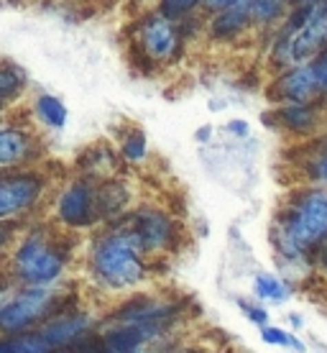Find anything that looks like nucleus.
Wrapping results in <instances>:
<instances>
[{"label": "nucleus", "mask_w": 327, "mask_h": 353, "mask_svg": "<svg viewBox=\"0 0 327 353\" xmlns=\"http://www.w3.org/2000/svg\"><path fill=\"white\" fill-rule=\"evenodd\" d=\"M253 292H256L258 300L276 302V305H282V302L289 297V287H286V282H282V279L274 276V274H258L256 279H253Z\"/></svg>", "instance_id": "obj_16"}, {"label": "nucleus", "mask_w": 327, "mask_h": 353, "mask_svg": "<svg viewBox=\"0 0 327 353\" xmlns=\"http://www.w3.org/2000/svg\"><path fill=\"white\" fill-rule=\"evenodd\" d=\"M327 52V0H312L299 13V21L279 39L274 59L282 67L310 64Z\"/></svg>", "instance_id": "obj_3"}, {"label": "nucleus", "mask_w": 327, "mask_h": 353, "mask_svg": "<svg viewBox=\"0 0 327 353\" xmlns=\"http://www.w3.org/2000/svg\"><path fill=\"white\" fill-rule=\"evenodd\" d=\"M31 157V139L28 133L3 125L0 128V167H18Z\"/></svg>", "instance_id": "obj_11"}, {"label": "nucleus", "mask_w": 327, "mask_h": 353, "mask_svg": "<svg viewBox=\"0 0 327 353\" xmlns=\"http://www.w3.org/2000/svg\"><path fill=\"white\" fill-rule=\"evenodd\" d=\"M146 151H149V143H146V136H143V133H131V136L125 139L123 157L128 161H141V159H146Z\"/></svg>", "instance_id": "obj_21"}, {"label": "nucleus", "mask_w": 327, "mask_h": 353, "mask_svg": "<svg viewBox=\"0 0 327 353\" xmlns=\"http://www.w3.org/2000/svg\"><path fill=\"white\" fill-rule=\"evenodd\" d=\"M327 241V192H304L276 221L274 243L286 259L307 256Z\"/></svg>", "instance_id": "obj_1"}, {"label": "nucleus", "mask_w": 327, "mask_h": 353, "mask_svg": "<svg viewBox=\"0 0 327 353\" xmlns=\"http://www.w3.org/2000/svg\"><path fill=\"white\" fill-rule=\"evenodd\" d=\"M133 230L138 233L143 251H161L174 241V221L156 210L138 212L133 221Z\"/></svg>", "instance_id": "obj_10"}, {"label": "nucleus", "mask_w": 327, "mask_h": 353, "mask_svg": "<svg viewBox=\"0 0 327 353\" xmlns=\"http://www.w3.org/2000/svg\"><path fill=\"white\" fill-rule=\"evenodd\" d=\"M289 320H292V325H294V327H302V325H304V323H302L299 315H292V318H289Z\"/></svg>", "instance_id": "obj_28"}, {"label": "nucleus", "mask_w": 327, "mask_h": 353, "mask_svg": "<svg viewBox=\"0 0 327 353\" xmlns=\"http://www.w3.org/2000/svg\"><path fill=\"white\" fill-rule=\"evenodd\" d=\"M210 133H213V128H210V125H202V128L195 133V139L200 143H207V141H210Z\"/></svg>", "instance_id": "obj_26"}, {"label": "nucleus", "mask_w": 327, "mask_h": 353, "mask_svg": "<svg viewBox=\"0 0 327 353\" xmlns=\"http://www.w3.org/2000/svg\"><path fill=\"white\" fill-rule=\"evenodd\" d=\"M54 294L49 284H26V290L10 297V302L0 312V330L3 333H23L26 327L46 315L52 307Z\"/></svg>", "instance_id": "obj_5"}, {"label": "nucleus", "mask_w": 327, "mask_h": 353, "mask_svg": "<svg viewBox=\"0 0 327 353\" xmlns=\"http://www.w3.org/2000/svg\"><path fill=\"white\" fill-rule=\"evenodd\" d=\"M282 121L292 131L297 133H307L315 125V113L310 110V105H286L282 110Z\"/></svg>", "instance_id": "obj_19"}, {"label": "nucleus", "mask_w": 327, "mask_h": 353, "mask_svg": "<svg viewBox=\"0 0 327 353\" xmlns=\"http://www.w3.org/2000/svg\"><path fill=\"white\" fill-rule=\"evenodd\" d=\"M39 194H41V179L39 176L21 174L8 176V179L0 176V221L31 208L39 200Z\"/></svg>", "instance_id": "obj_9"}, {"label": "nucleus", "mask_w": 327, "mask_h": 353, "mask_svg": "<svg viewBox=\"0 0 327 353\" xmlns=\"http://www.w3.org/2000/svg\"><path fill=\"white\" fill-rule=\"evenodd\" d=\"M207 8H213V10H225L230 8V6H235V3H240V0H202Z\"/></svg>", "instance_id": "obj_24"}, {"label": "nucleus", "mask_w": 327, "mask_h": 353, "mask_svg": "<svg viewBox=\"0 0 327 353\" xmlns=\"http://www.w3.org/2000/svg\"><path fill=\"white\" fill-rule=\"evenodd\" d=\"M322 259H325V264H327V246H325V256H322Z\"/></svg>", "instance_id": "obj_29"}, {"label": "nucleus", "mask_w": 327, "mask_h": 353, "mask_svg": "<svg viewBox=\"0 0 327 353\" xmlns=\"http://www.w3.org/2000/svg\"><path fill=\"white\" fill-rule=\"evenodd\" d=\"M138 44L143 54L154 62H164L169 57H174L179 46V28L171 23L167 16H151L146 18L138 28Z\"/></svg>", "instance_id": "obj_7"}, {"label": "nucleus", "mask_w": 327, "mask_h": 353, "mask_svg": "<svg viewBox=\"0 0 327 353\" xmlns=\"http://www.w3.org/2000/svg\"><path fill=\"white\" fill-rule=\"evenodd\" d=\"M261 338H264V343L279 345V348H297V351H302V348H304V343H302L299 338H294V336H289V333H284L282 327L264 325V330H261Z\"/></svg>", "instance_id": "obj_20"}, {"label": "nucleus", "mask_w": 327, "mask_h": 353, "mask_svg": "<svg viewBox=\"0 0 327 353\" xmlns=\"http://www.w3.org/2000/svg\"><path fill=\"white\" fill-rule=\"evenodd\" d=\"M56 215L67 225H89L98 218V203H95V190L87 182H74L59 194L56 203Z\"/></svg>", "instance_id": "obj_8"}, {"label": "nucleus", "mask_w": 327, "mask_h": 353, "mask_svg": "<svg viewBox=\"0 0 327 353\" xmlns=\"http://www.w3.org/2000/svg\"><path fill=\"white\" fill-rule=\"evenodd\" d=\"M251 10H248V0H240L235 6L222 10V16L215 18L213 23V36H220V39H230V36H238L243 28L251 23Z\"/></svg>", "instance_id": "obj_13"}, {"label": "nucleus", "mask_w": 327, "mask_h": 353, "mask_svg": "<svg viewBox=\"0 0 327 353\" xmlns=\"http://www.w3.org/2000/svg\"><path fill=\"white\" fill-rule=\"evenodd\" d=\"M95 203H98V218L118 215L128 203V190L118 182H107L103 190H95Z\"/></svg>", "instance_id": "obj_14"}, {"label": "nucleus", "mask_w": 327, "mask_h": 353, "mask_svg": "<svg viewBox=\"0 0 327 353\" xmlns=\"http://www.w3.org/2000/svg\"><path fill=\"white\" fill-rule=\"evenodd\" d=\"M228 131L238 133V136H246V133H248V123H246V121H240V118H238V121H230Z\"/></svg>", "instance_id": "obj_25"}, {"label": "nucleus", "mask_w": 327, "mask_h": 353, "mask_svg": "<svg viewBox=\"0 0 327 353\" xmlns=\"http://www.w3.org/2000/svg\"><path fill=\"white\" fill-rule=\"evenodd\" d=\"M10 239V228H0V248L6 246V241Z\"/></svg>", "instance_id": "obj_27"}, {"label": "nucleus", "mask_w": 327, "mask_h": 353, "mask_svg": "<svg viewBox=\"0 0 327 353\" xmlns=\"http://www.w3.org/2000/svg\"><path fill=\"white\" fill-rule=\"evenodd\" d=\"M18 279L23 284H54L64 272V256L44 236H28L13 259Z\"/></svg>", "instance_id": "obj_4"}, {"label": "nucleus", "mask_w": 327, "mask_h": 353, "mask_svg": "<svg viewBox=\"0 0 327 353\" xmlns=\"http://www.w3.org/2000/svg\"><path fill=\"white\" fill-rule=\"evenodd\" d=\"M286 8V0H248V10L256 23H271L282 16Z\"/></svg>", "instance_id": "obj_18"}, {"label": "nucleus", "mask_w": 327, "mask_h": 353, "mask_svg": "<svg viewBox=\"0 0 327 353\" xmlns=\"http://www.w3.org/2000/svg\"><path fill=\"white\" fill-rule=\"evenodd\" d=\"M34 110H36V115H39L46 125H52V128H62V125L67 123V118H70L67 105H64L59 97H54V95H39L36 97Z\"/></svg>", "instance_id": "obj_15"}, {"label": "nucleus", "mask_w": 327, "mask_h": 353, "mask_svg": "<svg viewBox=\"0 0 327 353\" xmlns=\"http://www.w3.org/2000/svg\"><path fill=\"white\" fill-rule=\"evenodd\" d=\"M240 307H243V312L248 315L251 323H256V325H266V323H268V315H266L264 307H251L246 300H240Z\"/></svg>", "instance_id": "obj_23"}, {"label": "nucleus", "mask_w": 327, "mask_h": 353, "mask_svg": "<svg viewBox=\"0 0 327 353\" xmlns=\"http://www.w3.org/2000/svg\"><path fill=\"white\" fill-rule=\"evenodd\" d=\"M89 325V318L87 315H67V318H59V320H52V323H46L44 330L39 333V336L44 338L49 348L54 345H64V343H72L74 338H80Z\"/></svg>", "instance_id": "obj_12"}, {"label": "nucleus", "mask_w": 327, "mask_h": 353, "mask_svg": "<svg viewBox=\"0 0 327 353\" xmlns=\"http://www.w3.org/2000/svg\"><path fill=\"white\" fill-rule=\"evenodd\" d=\"M274 100H282L289 105H312L327 92L322 88L317 70H315V62H310L289 67V72L274 82Z\"/></svg>", "instance_id": "obj_6"}, {"label": "nucleus", "mask_w": 327, "mask_h": 353, "mask_svg": "<svg viewBox=\"0 0 327 353\" xmlns=\"http://www.w3.org/2000/svg\"><path fill=\"white\" fill-rule=\"evenodd\" d=\"M23 82H26V77H23V72L18 70V67L3 64L0 67V105L13 100L23 90Z\"/></svg>", "instance_id": "obj_17"}, {"label": "nucleus", "mask_w": 327, "mask_h": 353, "mask_svg": "<svg viewBox=\"0 0 327 353\" xmlns=\"http://www.w3.org/2000/svg\"><path fill=\"white\" fill-rule=\"evenodd\" d=\"M197 3H202V0H161V16H167L174 21V18L189 13Z\"/></svg>", "instance_id": "obj_22"}, {"label": "nucleus", "mask_w": 327, "mask_h": 353, "mask_svg": "<svg viewBox=\"0 0 327 353\" xmlns=\"http://www.w3.org/2000/svg\"><path fill=\"white\" fill-rule=\"evenodd\" d=\"M89 269H92V276L107 290H125L143 282L146 276L143 246L133 225L110 230L107 236H103L92 246Z\"/></svg>", "instance_id": "obj_2"}, {"label": "nucleus", "mask_w": 327, "mask_h": 353, "mask_svg": "<svg viewBox=\"0 0 327 353\" xmlns=\"http://www.w3.org/2000/svg\"><path fill=\"white\" fill-rule=\"evenodd\" d=\"M299 3H302V0H299Z\"/></svg>", "instance_id": "obj_30"}]
</instances>
